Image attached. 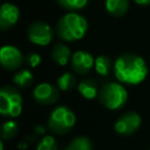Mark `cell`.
Instances as JSON below:
<instances>
[{
  "label": "cell",
  "instance_id": "obj_1",
  "mask_svg": "<svg viewBox=\"0 0 150 150\" xmlns=\"http://www.w3.org/2000/svg\"><path fill=\"white\" fill-rule=\"evenodd\" d=\"M114 74L118 82L137 86L145 80L148 66L144 59L136 54H123L114 62Z\"/></svg>",
  "mask_w": 150,
  "mask_h": 150
},
{
  "label": "cell",
  "instance_id": "obj_2",
  "mask_svg": "<svg viewBox=\"0 0 150 150\" xmlns=\"http://www.w3.org/2000/svg\"><path fill=\"white\" fill-rule=\"evenodd\" d=\"M88 29V22L84 16L79 13L70 12L61 16L56 25L57 36L68 42L81 40Z\"/></svg>",
  "mask_w": 150,
  "mask_h": 150
},
{
  "label": "cell",
  "instance_id": "obj_3",
  "mask_svg": "<svg viewBox=\"0 0 150 150\" xmlns=\"http://www.w3.org/2000/svg\"><path fill=\"white\" fill-rule=\"evenodd\" d=\"M100 103L109 110H118L128 101V91L121 82H108L98 91Z\"/></svg>",
  "mask_w": 150,
  "mask_h": 150
},
{
  "label": "cell",
  "instance_id": "obj_4",
  "mask_svg": "<svg viewBox=\"0 0 150 150\" xmlns=\"http://www.w3.org/2000/svg\"><path fill=\"white\" fill-rule=\"evenodd\" d=\"M76 123V116L71 109L66 105H59L49 114L47 125L48 129L56 135L68 134Z\"/></svg>",
  "mask_w": 150,
  "mask_h": 150
},
{
  "label": "cell",
  "instance_id": "obj_5",
  "mask_svg": "<svg viewBox=\"0 0 150 150\" xmlns=\"http://www.w3.org/2000/svg\"><path fill=\"white\" fill-rule=\"evenodd\" d=\"M22 111V97L12 86L0 89V114L6 117H18Z\"/></svg>",
  "mask_w": 150,
  "mask_h": 150
},
{
  "label": "cell",
  "instance_id": "obj_6",
  "mask_svg": "<svg viewBox=\"0 0 150 150\" xmlns=\"http://www.w3.org/2000/svg\"><path fill=\"white\" fill-rule=\"evenodd\" d=\"M28 40L38 46H47L52 42L54 32L52 27L43 21H35L30 23L27 30Z\"/></svg>",
  "mask_w": 150,
  "mask_h": 150
},
{
  "label": "cell",
  "instance_id": "obj_7",
  "mask_svg": "<svg viewBox=\"0 0 150 150\" xmlns=\"http://www.w3.org/2000/svg\"><path fill=\"white\" fill-rule=\"evenodd\" d=\"M142 124L141 116L135 111H127L122 114L114 124V129L118 135L129 136L135 134Z\"/></svg>",
  "mask_w": 150,
  "mask_h": 150
},
{
  "label": "cell",
  "instance_id": "obj_8",
  "mask_svg": "<svg viewBox=\"0 0 150 150\" xmlns=\"http://www.w3.org/2000/svg\"><path fill=\"white\" fill-rule=\"evenodd\" d=\"M60 97V89L48 82L39 83L33 90V98L38 104L50 105L54 104Z\"/></svg>",
  "mask_w": 150,
  "mask_h": 150
},
{
  "label": "cell",
  "instance_id": "obj_9",
  "mask_svg": "<svg viewBox=\"0 0 150 150\" xmlns=\"http://www.w3.org/2000/svg\"><path fill=\"white\" fill-rule=\"evenodd\" d=\"M25 59L19 48L12 45H5L0 49V62L4 69L6 70H16L19 69Z\"/></svg>",
  "mask_w": 150,
  "mask_h": 150
},
{
  "label": "cell",
  "instance_id": "obj_10",
  "mask_svg": "<svg viewBox=\"0 0 150 150\" xmlns=\"http://www.w3.org/2000/svg\"><path fill=\"white\" fill-rule=\"evenodd\" d=\"M94 66H95V59L90 53L86 50H76L75 53H73L70 60V67L74 73L79 75H84L89 73Z\"/></svg>",
  "mask_w": 150,
  "mask_h": 150
},
{
  "label": "cell",
  "instance_id": "obj_11",
  "mask_svg": "<svg viewBox=\"0 0 150 150\" xmlns=\"http://www.w3.org/2000/svg\"><path fill=\"white\" fill-rule=\"evenodd\" d=\"M20 18V9L11 2L2 4L0 8V28L1 30L11 29Z\"/></svg>",
  "mask_w": 150,
  "mask_h": 150
},
{
  "label": "cell",
  "instance_id": "obj_12",
  "mask_svg": "<svg viewBox=\"0 0 150 150\" xmlns=\"http://www.w3.org/2000/svg\"><path fill=\"white\" fill-rule=\"evenodd\" d=\"M71 52L69 49L68 46H66L64 43L62 42H57L53 46L52 48V53H50V56H52V60L59 64V66H66L70 60H71Z\"/></svg>",
  "mask_w": 150,
  "mask_h": 150
},
{
  "label": "cell",
  "instance_id": "obj_13",
  "mask_svg": "<svg viewBox=\"0 0 150 150\" xmlns=\"http://www.w3.org/2000/svg\"><path fill=\"white\" fill-rule=\"evenodd\" d=\"M107 12L112 16H123L129 8V0H104Z\"/></svg>",
  "mask_w": 150,
  "mask_h": 150
},
{
  "label": "cell",
  "instance_id": "obj_14",
  "mask_svg": "<svg viewBox=\"0 0 150 150\" xmlns=\"http://www.w3.org/2000/svg\"><path fill=\"white\" fill-rule=\"evenodd\" d=\"M77 90L82 97L87 100H93L98 96V89L96 83L90 79H84L77 84Z\"/></svg>",
  "mask_w": 150,
  "mask_h": 150
},
{
  "label": "cell",
  "instance_id": "obj_15",
  "mask_svg": "<svg viewBox=\"0 0 150 150\" xmlns=\"http://www.w3.org/2000/svg\"><path fill=\"white\" fill-rule=\"evenodd\" d=\"M95 71L101 75V76H108L111 70L114 69V63L112 61L105 56V55H100L95 59Z\"/></svg>",
  "mask_w": 150,
  "mask_h": 150
},
{
  "label": "cell",
  "instance_id": "obj_16",
  "mask_svg": "<svg viewBox=\"0 0 150 150\" xmlns=\"http://www.w3.org/2000/svg\"><path fill=\"white\" fill-rule=\"evenodd\" d=\"M33 74L29 69H21L13 76V83L19 88H28L33 83Z\"/></svg>",
  "mask_w": 150,
  "mask_h": 150
},
{
  "label": "cell",
  "instance_id": "obj_17",
  "mask_svg": "<svg viewBox=\"0 0 150 150\" xmlns=\"http://www.w3.org/2000/svg\"><path fill=\"white\" fill-rule=\"evenodd\" d=\"M75 84H76V76L70 71L63 73L56 80V86L62 91H67V90L73 89L75 87Z\"/></svg>",
  "mask_w": 150,
  "mask_h": 150
},
{
  "label": "cell",
  "instance_id": "obj_18",
  "mask_svg": "<svg viewBox=\"0 0 150 150\" xmlns=\"http://www.w3.org/2000/svg\"><path fill=\"white\" fill-rule=\"evenodd\" d=\"M18 132H19V124L14 120H9V121H6L2 123L1 130H0L2 139L14 138L18 135Z\"/></svg>",
  "mask_w": 150,
  "mask_h": 150
},
{
  "label": "cell",
  "instance_id": "obj_19",
  "mask_svg": "<svg viewBox=\"0 0 150 150\" xmlns=\"http://www.w3.org/2000/svg\"><path fill=\"white\" fill-rule=\"evenodd\" d=\"M64 150H93L91 141L86 136H79L75 137Z\"/></svg>",
  "mask_w": 150,
  "mask_h": 150
},
{
  "label": "cell",
  "instance_id": "obj_20",
  "mask_svg": "<svg viewBox=\"0 0 150 150\" xmlns=\"http://www.w3.org/2000/svg\"><path fill=\"white\" fill-rule=\"evenodd\" d=\"M57 149H59L57 142L52 135H45L36 146V150H57Z\"/></svg>",
  "mask_w": 150,
  "mask_h": 150
},
{
  "label": "cell",
  "instance_id": "obj_21",
  "mask_svg": "<svg viewBox=\"0 0 150 150\" xmlns=\"http://www.w3.org/2000/svg\"><path fill=\"white\" fill-rule=\"evenodd\" d=\"M56 1L61 7L68 11H77L86 7L89 0H56Z\"/></svg>",
  "mask_w": 150,
  "mask_h": 150
},
{
  "label": "cell",
  "instance_id": "obj_22",
  "mask_svg": "<svg viewBox=\"0 0 150 150\" xmlns=\"http://www.w3.org/2000/svg\"><path fill=\"white\" fill-rule=\"evenodd\" d=\"M25 61H26L27 66H29L30 68H35L41 63V56L38 53H29L26 56Z\"/></svg>",
  "mask_w": 150,
  "mask_h": 150
},
{
  "label": "cell",
  "instance_id": "obj_23",
  "mask_svg": "<svg viewBox=\"0 0 150 150\" xmlns=\"http://www.w3.org/2000/svg\"><path fill=\"white\" fill-rule=\"evenodd\" d=\"M34 131H35V134H38V135H43V134L46 132V128H45L43 125H41V124H38V125H35Z\"/></svg>",
  "mask_w": 150,
  "mask_h": 150
},
{
  "label": "cell",
  "instance_id": "obj_24",
  "mask_svg": "<svg viewBox=\"0 0 150 150\" xmlns=\"http://www.w3.org/2000/svg\"><path fill=\"white\" fill-rule=\"evenodd\" d=\"M137 5H139V6H148V5H150V0H134Z\"/></svg>",
  "mask_w": 150,
  "mask_h": 150
},
{
  "label": "cell",
  "instance_id": "obj_25",
  "mask_svg": "<svg viewBox=\"0 0 150 150\" xmlns=\"http://www.w3.org/2000/svg\"><path fill=\"white\" fill-rule=\"evenodd\" d=\"M27 145H28L27 141H22L21 143H19V144H18V148H19V149H21V150H25V149L27 148Z\"/></svg>",
  "mask_w": 150,
  "mask_h": 150
},
{
  "label": "cell",
  "instance_id": "obj_26",
  "mask_svg": "<svg viewBox=\"0 0 150 150\" xmlns=\"http://www.w3.org/2000/svg\"><path fill=\"white\" fill-rule=\"evenodd\" d=\"M0 150H4V142H0Z\"/></svg>",
  "mask_w": 150,
  "mask_h": 150
}]
</instances>
